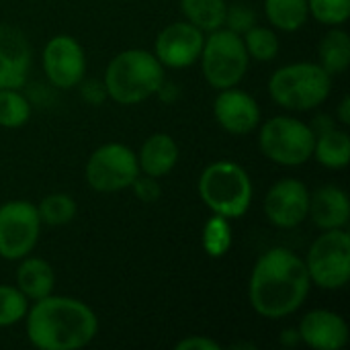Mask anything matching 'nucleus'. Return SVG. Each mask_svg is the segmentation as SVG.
<instances>
[{
    "mask_svg": "<svg viewBox=\"0 0 350 350\" xmlns=\"http://www.w3.org/2000/svg\"><path fill=\"white\" fill-rule=\"evenodd\" d=\"M310 289L304 258L289 248L275 246L258 256L248 281V299L258 316L281 320L306 304Z\"/></svg>",
    "mask_w": 350,
    "mask_h": 350,
    "instance_id": "nucleus-1",
    "label": "nucleus"
},
{
    "mask_svg": "<svg viewBox=\"0 0 350 350\" xmlns=\"http://www.w3.org/2000/svg\"><path fill=\"white\" fill-rule=\"evenodd\" d=\"M29 342L39 350H78L98 334V318L88 304L68 295L37 299L25 316Z\"/></svg>",
    "mask_w": 350,
    "mask_h": 350,
    "instance_id": "nucleus-2",
    "label": "nucleus"
},
{
    "mask_svg": "<svg viewBox=\"0 0 350 350\" xmlns=\"http://www.w3.org/2000/svg\"><path fill=\"white\" fill-rule=\"evenodd\" d=\"M164 66L148 49H125L117 53L105 72V88L117 105H139L152 98L164 82Z\"/></svg>",
    "mask_w": 350,
    "mask_h": 350,
    "instance_id": "nucleus-3",
    "label": "nucleus"
},
{
    "mask_svg": "<svg viewBox=\"0 0 350 350\" xmlns=\"http://www.w3.org/2000/svg\"><path fill=\"white\" fill-rule=\"evenodd\" d=\"M197 191L211 213L226 219L246 215L254 197L248 172L232 160H217L209 164L199 176Z\"/></svg>",
    "mask_w": 350,
    "mask_h": 350,
    "instance_id": "nucleus-4",
    "label": "nucleus"
},
{
    "mask_svg": "<svg viewBox=\"0 0 350 350\" xmlns=\"http://www.w3.org/2000/svg\"><path fill=\"white\" fill-rule=\"evenodd\" d=\"M332 90V76L318 62H295L273 72L269 78L271 98L287 111H312Z\"/></svg>",
    "mask_w": 350,
    "mask_h": 350,
    "instance_id": "nucleus-5",
    "label": "nucleus"
},
{
    "mask_svg": "<svg viewBox=\"0 0 350 350\" xmlns=\"http://www.w3.org/2000/svg\"><path fill=\"white\" fill-rule=\"evenodd\" d=\"M199 59L207 84L215 90L238 86L246 76L250 62L242 35L226 27L215 29L205 37Z\"/></svg>",
    "mask_w": 350,
    "mask_h": 350,
    "instance_id": "nucleus-6",
    "label": "nucleus"
},
{
    "mask_svg": "<svg viewBox=\"0 0 350 350\" xmlns=\"http://www.w3.org/2000/svg\"><path fill=\"white\" fill-rule=\"evenodd\" d=\"M314 129L287 115L273 117L260 125L258 148L271 162L279 166H301L314 154Z\"/></svg>",
    "mask_w": 350,
    "mask_h": 350,
    "instance_id": "nucleus-7",
    "label": "nucleus"
},
{
    "mask_svg": "<svg viewBox=\"0 0 350 350\" xmlns=\"http://www.w3.org/2000/svg\"><path fill=\"white\" fill-rule=\"evenodd\" d=\"M312 285L324 291H338L350 279V236L347 228L326 230L318 236L304 258Z\"/></svg>",
    "mask_w": 350,
    "mask_h": 350,
    "instance_id": "nucleus-8",
    "label": "nucleus"
},
{
    "mask_svg": "<svg viewBox=\"0 0 350 350\" xmlns=\"http://www.w3.org/2000/svg\"><path fill=\"white\" fill-rule=\"evenodd\" d=\"M139 174L137 154L119 142L98 146L86 162V183L96 193H119L131 187Z\"/></svg>",
    "mask_w": 350,
    "mask_h": 350,
    "instance_id": "nucleus-9",
    "label": "nucleus"
},
{
    "mask_svg": "<svg viewBox=\"0 0 350 350\" xmlns=\"http://www.w3.org/2000/svg\"><path fill=\"white\" fill-rule=\"evenodd\" d=\"M41 217L37 205L25 199L0 205V258L21 260L29 256L41 236Z\"/></svg>",
    "mask_w": 350,
    "mask_h": 350,
    "instance_id": "nucleus-10",
    "label": "nucleus"
},
{
    "mask_svg": "<svg viewBox=\"0 0 350 350\" xmlns=\"http://www.w3.org/2000/svg\"><path fill=\"white\" fill-rule=\"evenodd\" d=\"M41 66L51 86L62 90L74 88L86 76L84 47L72 35H55L43 47Z\"/></svg>",
    "mask_w": 350,
    "mask_h": 350,
    "instance_id": "nucleus-11",
    "label": "nucleus"
},
{
    "mask_svg": "<svg viewBox=\"0 0 350 350\" xmlns=\"http://www.w3.org/2000/svg\"><path fill=\"white\" fill-rule=\"evenodd\" d=\"M262 209L275 228L293 230L308 219L310 191L299 178H281L269 189Z\"/></svg>",
    "mask_w": 350,
    "mask_h": 350,
    "instance_id": "nucleus-12",
    "label": "nucleus"
},
{
    "mask_svg": "<svg viewBox=\"0 0 350 350\" xmlns=\"http://www.w3.org/2000/svg\"><path fill=\"white\" fill-rule=\"evenodd\" d=\"M203 43H205V33L201 29H197L189 21L172 23L158 33L154 55L164 68L180 70L193 66L199 59Z\"/></svg>",
    "mask_w": 350,
    "mask_h": 350,
    "instance_id": "nucleus-13",
    "label": "nucleus"
},
{
    "mask_svg": "<svg viewBox=\"0 0 350 350\" xmlns=\"http://www.w3.org/2000/svg\"><path fill=\"white\" fill-rule=\"evenodd\" d=\"M213 117L224 131L232 135H248L260 125V107L252 94L232 86L217 90Z\"/></svg>",
    "mask_w": 350,
    "mask_h": 350,
    "instance_id": "nucleus-14",
    "label": "nucleus"
},
{
    "mask_svg": "<svg viewBox=\"0 0 350 350\" xmlns=\"http://www.w3.org/2000/svg\"><path fill=\"white\" fill-rule=\"evenodd\" d=\"M31 62L33 51L27 35L12 25H0V88H23Z\"/></svg>",
    "mask_w": 350,
    "mask_h": 350,
    "instance_id": "nucleus-15",
    "label": "nucleus"
},
{
    "mask_svg": "<svg viewBox=\"0 0 350 350\" xmlns=\"http://www.w3.org/2000/svg\"><path fill=\"white\" fill-rule=\"evenodd\" d=\"M299 340L314 350H340L349 342L347 320L332 310H312L299 322Z\"/></svg>",
    "mask_w": 350,
    "mask_h": 350,
    "instance_id": "nucleus-16",
    "label": "nucleus"
},
{
    "mask_svg": "<svg viewBox=\"0 0 350 350\" xmlns=\"http://www.w3.org/2000/svg\"><path fill=\"white\" fill-rule=\"evenodd\" d=\"M308 217H312L314 226L322 232L347 228L350 219L349 195L336 185H324L316 189L310 193Z\"/></svg>",
    "mask_w": 350,
    "mask_h": 350,
    "instance_id": "nucleus-17",
    "label": "nucleus"
},
{
    "mask_svg": "<svg viewBox=\"0 0 350 350\" xmlns=\"http://www.w3.org/2000/svg\"><path fill=\"white\" fill-rule=\"evenodd\" d=\"M178 162V146L172 135L168 133H152L144 144L137 154V164L139 172L162 178L174 170Z\"/></svg>",
    "mask_w": 350,
    "mask_h": 350,
    "instance_id": "nucleus-18",
    "label": "nucleus"
},
{
    "mask_svg": "<svg viewBox=\"0 0 350 350\" xmlns=\"http://www.w3.org/2000/svg\"><path fill=\"white\" fill-rule=\"evenodd\" d=\"M14 281H16L14 283L16 289L29 301H37V299H43V297L53 293L55 273H53V267L47 260L29 254V256L18 260Z\"/></svg>",
    "mask_w": 350,
    "mask_h": 350,
    "instance_id": "nucleus-19",
    "label": "nucleus"
},
{
    "mask_svg": "<svg viewBox=\"0 0 350 350\" xmlns=\"http://www.w3.org/2000/svg\"><path fill=\"white\" fill-rule=\"evenodd\" d=\"M316 162L330 170H342L349 166L350 160V137L345 129H328L320 135H316L314 154Z\"/></svg>",
    "mask_w": 350,
    "mask_h": 350,
    "instance_id": "nucleus-20",
    "label": "nucleus"
},
{
    "mask_svg": "<svg viewBox=\"0 0 350 350\" xmlns=\"http://www.w3.org/2000/svg\"><path fill=\"white\" fill-rule=\"evenodd\" d=\"M318 64L330 74L340 76L349 70L350 37L340 27H332L318 45Z\"/></svg>",
    "mask_w": 350,
    "mask_h": 350,
    "instance_id": "nucleus-21",
    "label": "nucleus"
},
{
    "mask_svg": "<svg viewBox=\"0 0 350 350\" xmlns=\"http://www.w3.org/2000/svg\"><path fill=\"white\" fill-rule=\"evenodd\" d=\"M265 14L275 29L295 33L308 23V0H265Z\"/></svg>",
    "mask_w": 350,
    "mask_h": 350,
    "instance_id": "nucleus-22",
    "label": "nucleus"
},
{
    "mask_svg": "<svg viewBox=\"0 0 350 350\" xmlns=\"http://www.w3.org/2000/svg\"><path fill=\"white\" fill-rule=\"evenodd\" d=\"M226 8V0H180V10L187 21L203 33H211L224 27Z\"/></svg>",
    "mask_w": 350,
    "mask_h": 350,
    "instance_id": "nucleus-23",
    "label": "nucleus"
},
{
    "mask_svg": "<svg viewBox=\"0 0 350 350\" xmlns=\"http://www.w3.org/2000/svg\"><path fill=\"white\" fill-rule=\"evenodd\" d=\"M31 119V103L18 88H0V127L18 129Z\"/></svg>",
    "mask_w": 350,
    "mask_h": 350,
    "instance_id": "nucleus-24",
    "label": "nucleus"
},
{
    "mask_svg": "<svg viewBox=\"0 0 350 350\" xmlns=\"http://www.w3.org/2000/svg\"><path fill=\"white\" fill-rule=\"evenodd\" d=\"M37 211H39L41 224L59 228V226H68L76 217L78 205L74 197L66 193H51L41 199V203L37 205Z\"/></svg>",
    "mask_w": 350,
    "mask_h": 350,
    "instance_id": "nucleus-25",
    "label": "nucleus"
},
{
    "mask_svg": "<svg viewBox=\"0 0 350 350\" xmlns=\"http://www.w3.org/2000/svg\"><path fill=\"white\" fill-rule=\"evenodd\" d=\"M242 41H244L248 57H252L256 62H273L281 49L277 33L273 29L260 27V25H254L252 29H248L242 35Z\"/></svg>",
    "mask_w": 350,
    "mask_h": 350,
    "instance_id": "nucleus-26",
    "label": "nucleus"
},
{
    "mask_svg": "<svg viewBox=\"0 0 350 350\" xmlns=\"http://www.w3.org/2000/svg\"><path fill=\"white\" fill-rule=\"evenodd\" d=\"M232 242L234 238H232L230 219L213 213V217L207 219V224L203 226V250L211 258H221L230 252Z\"/></svg>",
    "mask_w": 350,
    "mask_h": 350,
    "instance_id": "nucleus-27",
    "label": "nucleus"
},
{
    "mask_svg": "<svg viewBox=\"0 0 350 350\" xmlns=\"http://www.w3.org/2000/svg\"><path fill=\"white\" fill-rule=\"evenodd\" d=\"M29 299L16 289V285H0V328H10L25 320Z\"/></svg>",
    "mask_w": 350,
    "mask_h": 350,
    "instance_id": "nucleus-28",
    "label": "nucleus"
},
{
    "mask_svg": "<svg viewBox=\"0 0 350 350\" xmlns=\"http://www.w3.org/2000/svg\"><path fill=\"white\" fill-rule=\"evenodd\" d=\"M308 10L326 27H342L350 16V0H308Z\"/></svg>",
    "mask_w": 350,
    "mask_h": 350,
    "instance_id": "nucleus-29",
    "label": "nucleus"
},
{
    "mask_svg": "<svg viewBox=\"0 0 350 350\" xmlns=\"http://www.w3.org/2000/svg\"><path fill=\"white\" fill-rule=\"evenodd\" d=\"M254 25H256V12L248 4H232L226 8V21H224L226 29L244 35Z\"/></svg>",
    "mask_w": 350,
    "mask_h": 350,
    "instance_id": "nucleus-30",
    "label": "nucleus"
},
{
    "mask_svg": "<svg viewBox=\"0 0 350 350\" xmlns=\"http://www.w3.org/2000/svg\"><path fill=\"white\" fill-rule=\"evenodd\" d=\"M135 197L142 201V203H156L160 197H162V189L158 185V178L154 176H148V174H137V178L131 183V187Z\"/></svg>",
    "mask_w": 350,
    "mask_h": 350,
    "instance_id": "nucleus-31",
    "label": "nucleus"
},
{
    "mask_svg": "<svg viewBox=\"0 0 350 350\" xmlns=\"http://www.w3.org/2000/svg\"><path fill=\"white\" fill-rule=\"evenodd\" d=\"M78 86H80V96H82V100L88 103V105H92V107H98V105H103V103L109 98L107 88H105V82H100V80H94V78L82 80Z\"/></svg>",
    "mask_w": 350,
    "mask_h": 350,
    "instance_id": "nucleus-32",
    "label": "nucleus"
},
{
    "mask_svg": "<svg viewBox=\"0 0 350 350\" xmlns=\"http://www.w3.org/2000/svg\"><path fill=\"white\" fill-rule=\"evenodd\" d=\"M176 350H221V345L209 336H199V334H193V336H187L183 340L176 342Z\"/></svg>",
    "mask_w": 350,
    "mask_h": 350,
    "instance_id": "nucleus-33",
    "label": "nucleus"
},
{
    "mask_svg": "<svg viewBox=\"0 0 350 350\" xmlns=\"http://www.w3.org/2000/svg\"><path fill=\"white\" fill-rule=\"evenodd\" d=\"M156 94H158L164 103H174V100L178 98L180 92H178V86H176L174 82H166V80H164Z\"/></svg>",
    "mask_w": 350,
    "mask_h": 350,
    "instance_id": "nucleus-34",
    "label": "nucleus"
},
{
    "mask_svg": "<svg viewBox=\"0 0 350 350\" xmlns=\"http://www.w3.org/2000/svg\"><path fill=\"white\" fill-rule=\"evenodd\" d=\"M336 117L342 125H349L350 123V96L345 94L342 100L338 103V111H336Z\"/></svg>",
    "mask_w": 350,
    "mask_h": 350,
    "instance_id": "nucleus-35",
    "label": "nucleus"
},
{
    "mask_svg": "<svg viewBox=\"0 0 350 350\" xmlns=\"http://www.w3.org/2000/svg\"><path fill=\"white\" fill-rule=\"evenodd\" d=\"M310 127L314 129V133H316V135H320V133H324V131L332 129V127H334V123H332V119H330L328 115H320V117H316V119H314V125H310Z\"/></svg>",
    "mask_w": 350,
    "mask_h": 350,
    "instance_id": "nucleus-36",
    "label": "nucleus"
},
{
    "mask_svg": "<svg viewBox=\"0 0 350 350\" xmlns=\"http://www.w3.org/2000/svg\"><path fill=\"white\" fill-rule=\"evenodd\" d=\"M297 342H301L297 330H285V332L281 334V345H285V347H295Z\"/></svg>",
    "mask_w": 350,
    "mask_h": 350,
    "instance_id": "nucleus-37",
    "label": "nucleus"
}]
</instances>
